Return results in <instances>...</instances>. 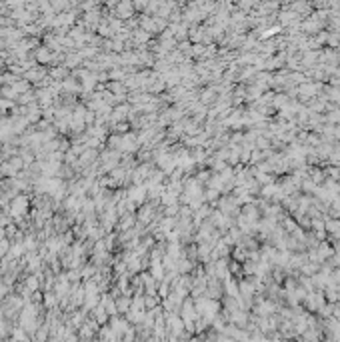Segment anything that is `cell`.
<instances>
[{
  "mask_svg": "<svg viewBox=\"0 0 340 342\" xmlns=\"http://www.w3.org/2000/svg\"><path fill=\"white\" fill-rule=\"evenodd\" d=\"M34 60H36V62H42V64H50V62L56 60V54H54L50 48H46V46H40V48H36V52H34Z\"/></svg>",
  "mask_w": 340,
  "mask_h": 342,
  "instance_id": "1",
  "label": "cell"
},
{
  "mask_svg": "<svg viewBox=\"0 0 340 342\" xmlns=\"http://www.w3.org/2000/svg\"><path fill=\"white\" fill-rule=\"evenodd\" d=\"M128 196H130V202H140V200L144 198V188H142V186H138V188H132Z\"/></svg>",
  "mask_w": 340,
  "mask_h": 342,
  "instance_id": "2",
  "label": "cell"
},
{
  "mask_svg": "<svg viewBox=\"0 0 340 342\" xmlns=\"http://www.w3.org/2000/svg\"><path fill=\"white\" fill-rule=\"evenodd\" d=\"M130 10H132L130 4H120V6H118V14H120V18H128V16L132 14Z\"/></svg>",
  "mask_w": 340,
  "mask_h": 342,
  "instance_id": "3",
  "label": "cell"
}]
</instances>
